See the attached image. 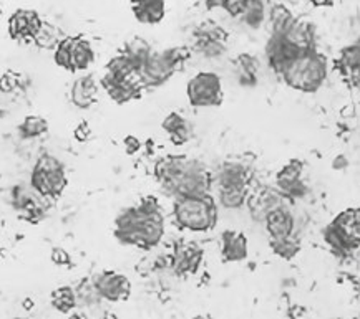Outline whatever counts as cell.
<instances>
[{"mask_svg":"<svg viewBox=\"0 0 360 319\" xmlns=\"http://www.w3.org/2000/svg\"><path fill=\"white\" fill-rule=\"evenodd\" d=\"M188 101L193 108H216L223 103L221 78L213 72H201L188 81Z\"/></svg>","mask_w":360,"mask_h":319,"instance_id":"cell-8","label":"cell"},{"mask_svg":"<svg viewBox=\"0 0 360 319\" xmlns=\"http://www.w3.org/2000/svg\"><path fill=\"white\" fill-rule=\"evenodd\" d=\"M165 217L156 197H143L128 207L115 220V237L120 243L151 250L163 240Z\"/></svg>","mask_w":360,"mask_h":319,"instance_id":"cell-1","label":"cell"},{"mask_svg":"<svg viewBox=\"0 0 360 319\" xmlns=\"http://www.w3.org/2000/svg\"><path fill=\"white\" fill-rule=\"evenodd\" d=\"M155 175L166 192L174 198L207 196L213 187V175L198 159L186 156H168L155 168Z\"/></svg>","mask_w":360,"mask_h":319,"instance_id":"cell-2","label":"cell"},{"mask_svg":"<svg viewBox=\"0 0 360 319\" xmlns=\"http://www.w3.org/2000/svg\"><path fill=\"white\" fill-rule=\"evenodd\" d=\"M231 17H243L246 12L248 0H231V2H221V6Z\"/></svg>","mask_w":360,"mask_h":319,"instance_id":"cell-33","label":"cell"},{"mask_svg":"<svg viewBox=\"0 0 360 319\" xmlns=\"http://www.w3.org/2000/svg\"><path fill=\"white\" fill-rule=\"evenodd\" d=\"M264 224L271 240H285L292 237L295 220L289 207L283 205L279 209L272 210L264 219Z\"/></svg>","mask_w":360,"mask_h":319,"instance_id":"cell-13","label":"cell"},{"mask_svg":"<svg viewBox=\"0 0 360 319\" xmlns=\"http://www.w3.org/2000/svg\"><path fill=\"white\" fill-rule=\"evenodd\" d=\"M91 283L103 301L120 303L130 298L131 294L130 280L118 271H101L91 278Z\"/></svg>","mask_w":360,"mask_h":319,"instance_id":"cell-9","label":"cell"},{"mask_svg":"<svg viewBox=\"0 0 360 319\" xmlns=\"http://www.w3.org/2000/svg\"><path fill=\"white\" fill-rule=\"evenodd\" d=\"M269 22H271V35H283L285 30L295 22L294 13L289 11L283 4H274L269 11Z\"/></svg>","mask_w":360,"mask_h":319,"instance_id":"cell-26","label":"cell"},{"mask_svg":"<svg viewBox=\"0 0 360 319\" xmlns=\"http://www.w3.org/2000/svg\"><path fill=\"white\" fill-rule=\"evenodd\" d=\"M90 136H91V129L89 126V123H85V121L80 123V126L75 129V140L80 142H85L90 140Z\"/></svg>","mask_w":360,"mask_h":319,"instance_id":"cell-35","label":"cell"},{"mask_svg":"<svg viewBox=\"0 0 360 319\" xmlns=\"http://www.w3.org/2000/svg\"><path fill=\"white\" fill-rule=\"evenodd\" d=\"M202 262V250L195 243H183L174 250L172 266L176 275L196 273Z\"/></svg>","mask_w":360,"mask_h":319,"instance_id":"cell-15","label":"cell"},{"mask_svg":"<svg viewBox=\"0 0 360 319\" xmlns=\"http://www.w3.org/2000/svg\"><path fill=\"white\" fill-rule=\"evenodd\" d=\"M243 22L246 24L248 27H251L252 30H257L259 27L264 24L266 20V6L264 2H259V0H251L249 2L248 0V7H246V12H244V15L241 17Z\"/></svg>","mask_w":360,"mask_h":319,"instance_id":"cell-29","label":"cell"},{"mask_svg":"<svg viewBox=\"0 0 360 319\" xmlns=\"http://www.w3.org/2000/svg\"><path fill=\"white\" fill-rule=\"evenodd\" d=\"M131 12L138 22L146 25L160 24L165 18L166 6L161 0H155V2H136L131 6Z\"/></svg>","mask_w":360,"mask_h":319,"instance_id":"cell-23","label":"cell"},{"mask_svg":"<svg viewBox=\"0 0 360 319\" xmlns=\"http://www.w3.org/2000/svg\"><path fill=\"white\" fill-rule=\"evenodd\" d=\"M49 131V123L47 119L40 116H27L18 126V133L22 134V137L32 140V137H40Z\"/></svg>","mask_w":360,"mask_h":319,"instance_id":"cell-30","label":"cell"},{"mask_svg":"<svg viewBox=\"0 0 360 319\" xmlns=\"http://www.w3.org/2000/svg\"><path fill=\"white\" fill-rule=\"evenodd\" d=\"M173 217L183 230L202 233L214 229V225L218 224V205L210 194L196 197H179L174 201Z\"/></svg>","mask_w":360,"mask_h":319,"instance_id":"cell-4","label":"cell"},{"mask_svg":"<svg viewBox=\"0 0 360 319\" xmlns=\"http://www.w3.org/2000/svg\"><path fill=\"white\" fill-rule=\"evenodd\" d=\"M324 240L337 255H347L360 247V209L340 212L324 229Z\"/></svg>","mask_w":360,"mask_h":319,"instance_id":"cell-6","label":"cell"},{"mask_svg":"<svg viewBox=\"0 0 360 319\" xmlns=\"http://www.w3.org/2000/svg\"><path fill=\"white\" fill-rule=\"evenodd\" d=\"M329 73V65L324 55L314 50V52L304 53L289 63L281 73L284 83L292 90L302 91V93H316L319 91Z\"/></svg>","mask_w":360,"mask_h":319,"instance_id":"cell-3","label":"cell"},{"mask_svg":"<svg viewBox=\"0 0 360 319\" xmlns=\"http://www.w3.org/2000/svg\"><path fill=\"white\" fill-rule=\"evenodd\" d=\"M221 255L228 263L246 260L248 257V238L238 230H224L221 233Z\"/></svg>","mask_w":360,"mask_h":319,"instance_id":"cell-17","label":"cell"},{"mask_svg":"<svg viewBox=\"0 0 360 319\" xmlns=\"http://www.w3.org/2000/svg\"><path fill=\"white\" fill-rule=\"evenodd\" d=\"M271 248L276 255L284 258V260H290L299 253L301 250V243L295 238H285V240H271Z\"/></svg>","mask_w":360,"mask_h":319,"instance_id":"cell-32","label":"cell"},{"mask_svg":"<svg viewBox=\"0 0 360 319\" xmlns=\"http://www.w3.org/2000/svg\"><path fill=\"white\" fill-rule=\"evenodd\" d=\"M196 41L195 50L205 55L206 58H219L226 52V43H228V32L214 22L207 20L201 24L195 32Z\"/></svg>","mask_w":360,"mask_h":319,"instance_id":"cell-10","label":"cell"},{"mask_svg":"<svg viewBox=\"0 0 360 319\" xmlns=\"http://www.w3.org/2000/svg\"><path fill=\"white\" fill-rule=\"evenodd\" d=\"M218 201L224 209L238 210L248 202V187L218 189Z\"/></svg>","mask_w":360,"mask_h":319,"instance_id":"cell-28","label":"cell"},{"mask_svg":"<svg viewBox=\"0 0 360 319\" xmlns=\"http://www.w3.org/2000/svg\"><path fill=\"white\" fill-rule=\"evenodd\" d=\"M30 184L34 191L40 194L41 197H60L68 184L65 165L52 154L40 156L34 165V170H32Z\"/></svg>","mask_w":360,"mask_h":319,"instance_id":"cell-7","label":"cell"},{"mask_svg":"<svg viewBox=\"0 0 360 319\" xmlns=\"http://www.w3.org/2000/svg\"><path fill=\"white\" fill-rule=\"evenodd\" d=\"M123 144H124V147H127L128 154H135V152L140 151V147H141L140 140H138L136 136H133V134H131V136L124 137Z\"/></svg>","mask_w":360,"mask_h":319,"instance_id":"cell-36","label":"cell"},{"mask_svg":"<svg viewBox=\"0 0 360 319\" xmlns=\"http://www.w3.org/2000/svg\"><path fill=\"white\" fill-rule=\"evenodd\" d=\"M304 163L301 159H290L276 175V186L284 197L299 198L306 194L307 187L302 180Z\"/></svg>","mask_w":360,"mask_h":319,"instance_id":"cell-11","label":"cell"},{"mask_svg":"<svg viewBox=\"0 0 360 319\" xmlns=\"http://www.w3.org/2000/svg\"><path fill=\"white\" fill-rule=\"evenodd\" d=\"M163 129L168 133L169 141L174 146H183L191 140V124L188 123V119H184L179 113H169L163 121Z\"/></svg>","mask_w":360,"mask_h":319,"instance_id":"cell-21","label":"cell"},{"mask_svg":"<svg viewBox=\"0 0 360 319\" xmlns=\"http://www.w3.org/2000/svg\"><path fill=\"white\" fill-rule=\"evenodd\" d=\"M340 68L354 86L360 88V41L345 47L340 52Z\"/></svg>","mask_w":360,"mask_h":319,"instance_id":"cell-22","label":"cell"},{"mask_svg":"<svg viewBox=\"0 0 360 319\" xmlns=\"http://www.w3.org/2000/svg\"><path fill=\"white\" fill-rule=\"evenodd\" d=\"M67 319H86V314L85 313H73Z\"/></svg>","mask_w":360,"mask_h":319,"instance_id":"cell-37","label":"cell"},{"mask_svg":"<svg viewBox=\"0 0 360 319\" xmlns=\"http://www.w3.org/2000/svg\"><path fill=\"white\" fill-rule=\"evenodd\" d=\"M151 53L153 52H151V47L148 45V41L140 39V36L128 40L123 50V55L130 60L136 72L141 70V67L146 63V60L151 57Z\"/></svg>","mask_w":360,"mask_h":319,"instance_id":"cell-25","label":"cell"},{"mask_svg":"<svg viewBox=\"0 0 360 319\" xmlns=\"http://www.w3.org/2000/svg\"><path fill=\"white\" fill-rule=\"evenodd\" d=\"M248 169L241 163H238V161H226V163L219 165L218 172L213 177V184H216L218 189L248 187Z\"/></svg>","mask_w":360,"mask_h":319,"instance_id":"cell-16","label":"cell"},{"mask_svg":"<svg viewBox=\"0 0 360 319\" xmlns=\"http://www.w3.org/2000/svg\"><path fill=\"white\" fill-rule=\"evenodd\" d=\"M50 301H52V306L58 313H72L78 306L75 288H72V286H60V288H57L52 293Z\"/></svg>","mask_w":360,"mask_h":319,"instance_id":"cell-27","label":"cell"},{"mask_svg":"<svg viewBox=\"0 0 360 319\" xmlns=\"http://www.w3.org/2000/svg\"><path fill=\"white\" fill-rule=\"evenodd\" d=\"M70 96L72 103L75 104L77 108L89 109L90 106H94L96 96H98V86H96L94 76H80L78 80L73 81Z\"/></svg>","mask_w":360,"mask_h":319,"instance_id":"cell-19","label":"cell"},{"mask_svg":"<svg viewBox=\"0 0 360 319\" xmlns=\"http://www.w3.org/2000/svg\"><path fill=\"white\" fill-rule=\"evenodd\" d=\"M60 40L62 39H60L57 27H53L52 24H47V22L41 24V29L35 36V43L39 45L40 48H45V50L55 48L60 43Z\"/></svg>","mask_w":360,"mask_h":319,"instance_id":"cell-31","label":"cell"},{"mask_svg":"<svg viewBox=\"0 0 360 319\" xmlns=\"http://www.w3.org/2000/svg\"><path fill=\"white\" fill-rule=\"evenodd\" d=\"M188 58L189 50L181 47L163 50L160 53L153 52L141 67V70L138 72V78H140L143 88H156L165 85L183 67V63Z\"/></svg>","mask_w":360,"mask_h":319,"instance_id":"cell-5","label":"cell"},{"mask_svg":"<svg viewBox=\"0 0 360 319\" xmlns=\"http://www.w3.org/2000/svg\"><path fill=\"white\" fill-rule=\"evenodd\" d=\"M44 22L35 11L18 8L12 17L8 18V34L17 41H35V36L41 29Z\"/></svg>","mask_w":360,"mask_h":319,"instance_id":"cell-12","label":"cell"},{"mask_svg":"<svg viewBox=\"0 0 360 319\" xmlns=\"http://www.w3.org/2000/svg\"><path fill=\"white\" fill-rule=\"evenodd\" d=\"M101 86L107 91L110 98L118 104H124L128 103V101L140 98L143 90V85L138 78H133V80L127 81H118L113 80V78H108L107 75L101 78Z\"/></svg>","mask_w":360,"mask_h":319,"instance_id":"cell-14","label":"cell"},{"mask_svg":"<svg viewBox=\"0 0 360 319\" xmlns=\"http://www.w3.org/2000/svg\"><path fill=\"white\" fill-rule=\"evenodd\" d=\"M52 262L58 266L70 265V255L67 253V250L63 248H53L52 250Z\"/></svg>","mask_w":360,"mask_h":319,"instance_id":"cell-34","label":"cell"},{"mask_svg":"<svg viewBox=\"0 0 360 319\" xmlns=\"http://www.w3.org/2000/svg\"><path fill=\"white\" fill-rule=\"evenodd\" d=\"M284 196L279 191H261L256 196L248 197V203H249V210H251V215L256 220H262L267 215L271 214L272 210L279 209V207L284 205Z\"/></svg>","mask_w":360,"mask_h":319,"instance_id":"cell-18","label":"cell"},{"mask_svg":"<svg viewBox=\"0 0 360 319\" xmlns=\"http://www.w3.org/2000/svg\"><path fill=\"white\" fill-rule=\"evenodd\" d=\"M234 68H236L238 81L243 86H256L257 73H259V62L256 57L249 53H241L234 60Z\"/></svg>","mask_w":360,"mask_h":319,"instance_id":"cell-24","label":"cell"},{"mask_svg":"<svg viewBox=\"0 0 360 319\" xmlns=\"http://www.w3.org/2000/svg\"><path fill=\"white\" fill-rule=\"evenodd\" d=\"M95 62V50L89 40L70 36V72L86 70Z\"/></svg>","mask_w":360,"mask_h":319,"instance_id":"cell-20","label":"cell"}]
</instances>
